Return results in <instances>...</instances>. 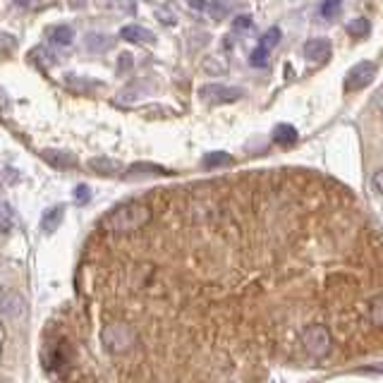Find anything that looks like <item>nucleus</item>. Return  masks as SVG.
Wrapping results in <instances>:
<instances>
[{
  "label": "nucleus",
  "instance_id": "nucleus-1",
  "mask_svg": "<svg viewBox=\"0 0 383 383\" xmlns=\"http://www.w3.org/2000/svg\"><path fill=\"white\" fill-rule=\"evenodd\" d=\"M154 213L142 201H125V204L115 206L108 216L103 218V230L115 235H127L142 230L146 223H151Z\"/></svg>",
  "mask_w": 383,
  "mask_h": 383
},
{
  "label": "nucleus",
  "instance_id": "nucleus-2",
  "mask_svg": "<svg viewBox=\"0 0 383 383\" xmlns=\"http://www.w3.org/2000/svg\"><path fill=\"white\" fill-rule=\"evenodd\" d=\"M199 99L206 106H223L233 103V101L242 99V89L238 87H225V84H204L199 89Z\"/></svg>",
  "mask_w": 383,
  "mask_h": 383
},
{
  "label": "nucleus",
  "instance_id": "nucleus-3",
  "mask_svg": "<svg viewBox=\"0 0 383 383\" xmlns=\"http://www.w3.org/2000/svg\"><path fill=\"white\" fill-rule=\"evenodd\" d=\"M374 77H376V65L374 63H369V60L357 63L345 77V92H359V89L369 87V84L374 82Z\"/></svg>",
  "mask_w": 383,
  "mask_h": 383
},
{
  "label": "nucleus",
  "instance_id": "nucleus-4",
  "mask_svg": "<svg viewBox=\"0 0 383 383\" xmlns=\"http://www.w3.org/2000/svg\"><path fill=\"white\" fill-rule=\"evenodd\" d=\"M0 312L3 317L10 321V324H20L22 319L27 317V302L20 292H5L0 297Z\"/></svg>",
  "mask_w": 383,
  "mask_h": 383
},
{
  "label": "nucleus",
  "instance_id": "nucleus-5",
  "mask_svg": "<svg viewBox=\"0 0 383 383\" xmlns=\"http://www.w3.org/2000/svg\"><path fill=\"white\" fill-rule=\"evenodd\" d=\"M120 36L125 38L127 43H156V36L151 34L149 29L139 24H129V27H122L120 29Z\"/></svg>",
  "mask_w": 383,
  "mask_h": 383
},
{
  "label": "nucleus",
  "instance_id": "nucleus-6",
  "mask_svg": "<svg viewBox=\"0 0 383 383\" xmlns=\"http://www.w3.org/2000/svg\"><path fill=\"white\" fill-rule=\"evenodd\" d=\"M304 55H307V60H314V63L326 60L331 55V43L326 38H312V41L304 43Z\"/></svg>",
  "mask_w": 383,
  "mask_h": 383
},
{
  "label": "nucleus",
  "instance_id": "nucleus-7",
  "mask_svg": "<svg viewBox=\"0 0 383 383\" xmlns=\"http://www.w3.org/2000/svg\"><path fill=\"white\" fill-rule=\"evenodd\" d=\"M41 159L50 163L53 168H72L77 166V159L70 154V151H60V149H50V151H41Z\"/></svg>",
  "mask_w": 383,
  "mask_h": 383
},
{
  "label": "nucleus",
  "instance_id": "nucleus-8",
  "mask_svg": "<svg viewBox=\"0 0 383 383\" xmlns=\"http://www.w3.org/2000/svg\"><path fill=\"white\" fill-rule=\"evenodd\" d=\"M63 216H65V208L63 206L48 208V211L43 213V218H41L43 233H55V230H58V225H60V221H63Z\"/></svg>",
  "mask_w": 383,
  "mask_h": 383
},
{
  "label": "nucleus",
  "instance_id": "nucleus-9",
  "mask_svg": "<svg viewBox=\"0 0 383 383\" xmlns=\"http://www.w3.org/2000/svg\"><path fill=\"white\" fill-rule=\"evenodd\" d=\"M48 38L53 43H58V46H70L72 41H75V29L72 27H53V29H48Z\"/></svg>",
  "mask_w": 383,
  "mask_h": 383
},
{
  "label": "nucleus",
  "instance_id": "nucleus-10",
  "mask_svg": "<svg viewBox=\"0 0 383 383\" xmlns=\"http://www.w3.org/2000/svg\"><path fill=\"white\" fill-rule=\"evenodd\" d=\"M273 142L280 146H292L297 142V129L292 125H278L273 129Z\"/></svg>",
  "mask_w": 383,
  "mask_h": 383
},
{
  "label": "nucleus",
  "instance_id": "nucleus-11",
  "mask_svg": "<svg viewBox=\"0 0 383 383\" xmlns=\"http://www.w3.org/2000/svg\"><path fill=\"white\" fill-rule=\"evenodd\" d=\"M134 178V175H168L166 168H159L154 166V163H134L132 168L125 173V178Z\"/></svg>",
  "mask_w": 383,
  "mask_h": 383
},
{
  "label": "nucleus",
  "instance_id": "nucleus-12",
  "mask_svg": "<svg viewBox=\"0 0 383 383\" xmlns=\"http://www.w3.org/2000/svg\"><path fill=\"white\" fill-rule=\"evenodd\" d=\"M89 166H92L96 173H101V175H117V173H120V163L113 159H94Z\"/></svg>",
  "mask_w": 383,
  "mask_h": 383
},
{
  "label": "nucleus",
  "instance_id": "nucleus-13",
  "mask_svg": "<svg viewBox=\"0 0 383 383\" xmlns=\"http://www.w3.org/2000/svg\"><path fill=\"white\" fill-rule=\"evenodd\" d=\"M204 166L206 168H221V166H233V156L223 154V151H213V154L204 156Z\"/></svg>",
  "mask_w": 383,
  "mask_h": 383
},
{
  "label": "nucleus",
  "instance_id": "nucleus-14",
  "mask_svg": "<svg viewBox=\"0 0 383 383\" xmlns=\"http://www.w3.org/2000/svg\"><path fill=\"white\" fill-rule=\"evenodd\" d=\"M15 225V216H13V208H10L5 201H0V235L10 233Z\"/></svg>",
  "mask_w": 383,
  "mask_h": 383
},
{
  "label": "nucleus",
  "instance_id": "nucleus-15",
  "mask_svg": "<svg viewBox=\"0 0 383 383\" xmlns=\"http://www.w3.org/2000/svg\"><path fill=\"white\" fill-rule=\"evenodd\" d=\"M280 43V29L278 27H271L266 34L261 36V41H259V46H263L266 50H271V48H275Z\"/></svg>",
  "mask_w": 383,
  "mask_h": 383
},
{
  "label": "nucleus",
  "instance_id": "nucleus-16",
  "mask_svg": "<svg viewBox=\"0 0 383 383\" xmlns=\"http://www.w3.org/2000/svg\"><path fill=\"white\" fill-rule=\"evenodd\" d=\"M340 5L342 0H324V3H321V17H324V20H333V17L340 13Z\"/></svg>",
  "mask_w": 383,
  "mask_h": 383
},
{
  "label": "nucleus",
  "instance_id": "nucleus-17",
  "mask_svg": "<svg viewBox=\"0 0 383 383\" xmlns=\"http://www.w3.org/2000/svg\"><path fill=\"white\" fill-rule=\"evenodd\" d=\"M268 53L271 50H266L263 46H256L254 50H252V55H250V63L254 65V67H263L268 63Z\"/></svg>",
  "mask_w": 383,
  "mask_h": 383
},
{
  "label": "nucleus",
  "instance_id": "nucleus-18",
  "mask_svg": "<svg viewBox=\"0 0 383 383\" xmlns=\"http://www.w3.org/2000/svg\"><path fill=\"white\" fill-rule=\"evenodd\" d=\"M204 10L213 17V20H223V17L228 15V5L221 3V0H216V3H206Z\"/></svg>",
  "mask_w": 383,
  "mask_h": 383
},
{
  "label": "nucleus",
  "instance_id": "nucleus-19",
  "mask_svg": "<svg viewBox=\"0 0 383 383\" xmlns=\"http://www.w3.org/2000/svg\"><path fill=\"white\" fill-rule=\"evenodd\" d=\"M15 48H17V38L13 36V34L0 31V53L8 55V53H13Z\"/></svg>",
  "mask_w": 383,
  "mask_h": 383
},
{
  "label": "nucleus",
  "instance_id": "nucleus-20",
  "mask_svg": "<svg viewBox=\"0 0 383 383\" xmlns=\"http://www.w3.org/2000/svg\"><path fill=\"white\" fill-rule=\"evenodd\" d=\"M347 31L352 34V36H367L369 34V22L367 20H354V22H350V24H347Z\"/></svg>",
  "mask_w": 383,
  "mask_h": 383
},
{
  "label": "nucleus",
  "instance_id": "nucleus-21",
  "mask_svg": "<svg viewBox=\"0 0 383 383\" xmlns=\"http://www.w3.org/2000/svg\"><path fill=\"white\" fill-rule=\"evenodd\" d=\"M103 46H110V38H106V36H99V34H92V36H87V48H92L99 53Z\"/></svg>",
  "mask_w": 383,
  "mask_h": 383
},
{
  "label": "nucleus",
  "instance_id": "nucleus-22",
  "mask_svg": "<svg viewBox=\"0 0 383 383\" xmlns=\"http://www.w3.org/2000/svg\"><path fill=\"white\" fill-rule=\"evenodd\" d=\"M63 383H103L101 379H96V376H92V374H77V376H72V379H67V381H63Z\"/></svg>",
  "mask_w": 383,
  "mask_h": 383
},
{
  "label": "nucleus",
  "instance_id": "nucleus-23",
  "mask_svg": "<svg viewBox=\"0 0 383 383\" xmlns=\"http://www.w3.org/2000/svg\"><path fill=\"white\" fill-rule=\"evenodd\" d=\"M89 196H92V192H89L87 185H80V187L75 189V199L80 201V204H87V201H89Z\"/></svg>",
  "mask_w": 383,
  "mask_h": 383
},
{
  "label": "nucleus",
  "instance_id": "nucleus-24",
  "mask_svg": "<svg viewBox=\"0 0 383 383\" xmlns=\"http://www.w3.org/2000/svg\"><path fill=\"white\" fill-rule=\"evenodd\" d=\"M371 185H374V192L383 194V168H379V171L374 173V178H371Z\"/></svg>",
  "mask_w": 383,
  "mask_h": 383
},
{
  "label": "nucleus",
  "instance_id": "nucleus-25",
  "mask_svg": "<svg viewBox=\"0 0 383 383\" xmlns=\"http://www.w3.org/2000/svg\"><path fill=\"white\" fill-rule=\"evenodd\" d=\"M250 27H252V17H238V20L233 22V29H235V31L250 29Z\"/></svg>",
  "mask_w": 383,
  "mask_h": 383
},
{
  "label": "nucleus",
  "instance_id": "nucleus-26",
  "mask_svg": "<svg viewBox=\"0 0 383 383\" xmlns=\"http://www.w3.org/2000/svg\"><path fill=\"white\" fill-rule=\"evenodd\" d=\"M374 103H376V108H379V113H381V117H383V89H381V92H379V94H376Z\"/></svg>",
  "mask_w": 383,
  "mask_h": 383
},
{
  "label": "nucleus",
  "instance_id": "nucleus-27",
  "mask_svg": "<svg viewBox=\"0 0 383 383\" xmlns=\"http://www.w3.org/2000/svg\"><path fill=\"white\" fill-rule=\"evenodd\" d=\"M159 20L161 22H168V24H175V17H168L166 10H159Z\"/></svg>",
  "mask_w": 383,
  "mask_h": 383
},
{
  "label": "nucleus",
  "instance_id": "nucleus-28",
  "mask_svg": "<svg viewBox=\"0 0 383 383\" xmlns=\"http://www.w3.org/2000/svg\"><path fill=\"white\" fill-rule=\"evenodd\" d=\"M189 5H192V8H196V10H204L206 8V0H189Z\"/></svg>",
  "mask_w": 383,
  "mask_h": 383
},
{
  "label": "nucleus",
  "instance_id": "nucleus-29",
  "mask_svg": "<svg viewBox=\"0 0 383 383\" xmlns=\"http://www.w3.org/2000/svg\"><path fill=\"white\" fill-rule=\"evenodd\" d=\"M146 3H154V0H146Z\"/></svg>",
  "mask_w": 383,
  "mask_h": 383
},
{
  "label": "nucleus",
  "instance_id": "nucleus-30",
  "mask_svg": "<svg viewBox=\"0 0 383 383\" xmlns=\"http://www.w3.org/2000/svg\"><path fill=\"white\" fill-rule=\"evenodd\" d=\"M24 3H31V0H24Z\"/></svg>",
  "mask_w": 383,
  "mask_h": 383
}]
</instances>
